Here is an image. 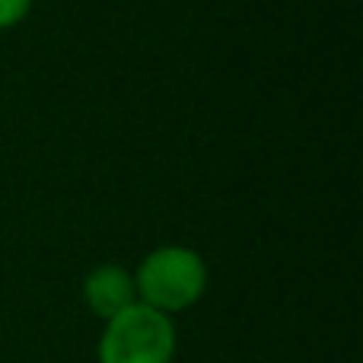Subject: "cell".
<instances>
[{
	"mask_svg": "<svg viewBox=\"0 0 363 363\" xmlns=\"http://www.w3.org/2000/svg\"><path fill=\"white\" fill-rule=\"evenodd\" d=\"M134 287L147 306L160 313H179L201 300L207 287V264L194 249L163 245L140 262Z\"/></svg>",
	"mask_w": 363,
	"mask_h": 363,
	"instance_id": "6da1fadb",
	"label": "cell"
},
{
	"mask_svg": "<svg viewBox=\"0 0 363 363\" xmlns=\"http://www.w3.org/2000/svg\"><path fill=\"white\" fill-rule=\"evenodd\" d=\"M176 354V328L169 315L147 303H134L106 322L99 363H169Z\"/></svg>",
	"mask_w": 363,
	"mask_h": 363,
	"instance_id": "7a4b0ae2",
	"label": "cell"
},
{
	"mask_svg": "<svg viewBox=\"0 0 363 363\" xmlns=\"http://www.w3.org/2000/svg\"><path fill=\"white\" fill-rule=\"evenodd\" d=\"M83 296H86L89 309L99 319H115L118 313H125L128 306L138 303V287H134V274L125 271L121 264H102L83 284Z\"/></svg>",
	"mask_w": 363,
	"mask_h": 363,
	"instance_id": "3957f363",
	"label": "cell"
},
{
	"mask_svg": "<svg viewBox=\"0 0 363 363\" xmlns=\"http://www.w3.org/2000/svg\"><path fill=\"white\" fill-rule=\"evenodd\" d=\"M29 6L32 0H0V29H10V26L23 23Z\"/></svg>",
	"mask_w": 363,
	"mask_h": 363,
	"instance_id": "277c9868",
	"label": "cell"
}]
</instances>
